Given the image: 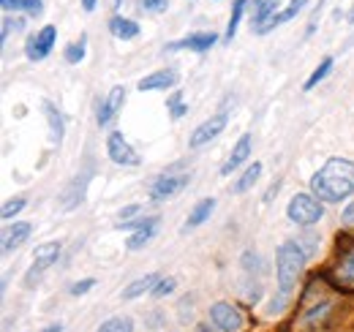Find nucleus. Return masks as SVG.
Instances as JSON below:
<instances>
[{"label":"nucleus","mask_w":354,"mask_h":332,"mask_svg":"<svg viewBox=\"0 0 354 332\" xmlns=\"http://www.w3.org/2000/svg\"><path fill=\"white\" fill-rule=\"evenodd\" d=\"M25 11H28L30 17H39V14L44 11V3H41V0H25Z\"/></svg>","instance_id":"f704fd0d"},{"label":"nucleus","mask_w":354,"mask_h":332,"mask_svg":"<svg viewBox=\"0 0 354 332\" xmlns=\"http://www.w3.org/2000/svg\"><path fill=\"white\" fill-rule=\"evenodd\" d=\"M60 330H63L60 324H49V327H46V330H41V332H60Z\"/></svg>","instance_id":"ea45409f"},{"label":"nucleus","mask_w":354,"mask_h":332,"mask_svg":"<svg viewBox=\"0 0 354 332\" xmlns=\"http://www.w3.org/2000/svg\"><path fill=\"white\" fill-rule=\"evenodd\" d=\"M133 212H139V205H131V208L120 210V218H123V221H126V218H131Z\"/></svg>","instance_id":"e433bc0d"},{"label":"nucleus","mask_w":354,"mask_h":332,"mask_svg":"<svg viewBox=\"0 0 354 332\" xmlns=\"http://www.w3.org/2000/svg\"><path fill=\"white\" fill-rule=\"evenodd\" d=\"M248 156H251V136H243V139L234 145V150H232V156L226 158V164L221 166V174H232Z\"/></svg>","instance_id":"4468645a"},{"label":"nucleus","mask_w":354,"mask_h":332,"mask_svg":"<svg viewBox=\"0 0 354 332\" xmlns=\"http://www.w3.org/2000/svg\"><path fill=\"white\" fill-rule=\"evenodd\" d=\"M216 42H218V36H216V33H194V36H188V39H183V42L169 44L167 49H169V52H175V49H191V52H205V49H210V46H213Z\"/></svg>","instance_id":"f8f14e48"},{"label":"nucleus","mask_w":354,"mask_h":332,"mask_svg":"<svg viewBox=\"0 0 354 332\" xmlns=\"http://www.w3.org/2000/svg\"><path fill=\"white\" fill-rule=\"evenodd\" d=\"M93 286H95V281H93V278H85V281H77V284L71 286V294H74V297H80V294H88V291L93 289Z\"/></svg>","instance_id":"2f4dec72"},{"label":"nucleus","mask_w":354,"mask_h":332,"mask_svg":"<svg viewBox=\"0 0 354 332\" xmlns=\"http://www.w3.org/2000/svg\"><path fill=\"white\" fill-rule=\"evenodd\" d=\"M313 194L322 202H341L354 194V164L346 158H333L310 180Z\"/></svg>","instance_id":"f257e3e1"},{"label":"nucleus","mask_w":354,"mask_h":332,"mask_svg":"<svg viewBox=\"0 0 354 332\" xmlns=\"http://www.w3.org/2000/svg\"><path fill=\"white\" fill-rule=\"evenodd\" d=\"M30 223H14V229H8L6 232V237H3V250L8 253V250H14V248H19L28 237H30Z\"/></svg>","instance_id":"a211bd4d"},{"label":"nucleus","mask_w":354,"mask_h":332,"mask_svg":"<svg viewBox=\"0 0 354 332\" xmlns=\"http://www.w3.org/2000/svg\"><path fill=\"white\" fill-rule=\"evenodd\" d=\"M295 243L306 250V256H310V253L316 250V237H313V234H306V237H300V240H295Z\"/></svg>","instance_id":"473e14b6"},{"label":"nucleus","mask_w":354,"mask_h":332,"mask_svg":"<svg viewBox=\"0 0 354 332\" xmlns=\"http://www.w3.org/2000/svg\"><path fill=\"white\" fill-rule=\"evenodd\" d=\"M185 185H188V174L164 172V174L153 183V188H150V199H153V202H164V199H169V196L180 194Z\"/></svg>","instance_id":"20e7f679"},{"label":"nucleus","mask_w":354,"mask_h":332,"mask_svg":"<svg viewBox=\"0 0 354 332\" xmlns=\"http://www.w3.org/2000/svg\"><path fill=\"white\" fill-rule=\"evenodd\" d=\"M306 3H308V0H292V3H289V6H286V8L281 11V14H272V17H270V22H267L265 28H262V33L272 30L275 25H283V22L295 19V17H297V14H300V11L306 8Z\"/></svg>","instance_id":"f3484780"},{"label":"nucleus","mask_w":354,"mask_h":332,"mask_svg":"<svg viewBox=\"0 0 354 332\" xmlns=\"http://www.w3.org/2000/svg\"><path fill=\"white\" fill-rule=\"evenodd\" d=\"M272 14H278V0H259V3H257V11H254V17H251V28H254L257 33H262V28L270 22Z\"/></svg>","instance_id":"2eb2a0df"},{"label":"nucleus","mask_w":354,"mask_h":332,"mask_svg":"<svg viewBox=\"0 0 354 332\" xmlns=\"http://www.w3.org/2000/svg\"><path fill=\"white\" fill-rule=\"evenodd\" d=\"M335 281H338L341 286L354 289V248L341 259V264H338V270H335Z\"/></svg>","instance_id":"aec40b11"},{"label":"nucleus","mask_w":354,"mask_h":332,"mask_svg":"<svg viewBox=\"0 0 354 332\" xmlns=\"http://www.w3.org/2000/svg\"><path fill=\"white\" fill-rule=\"evenodd\" d=\"M82 8H85V11H93V8H95V0H82Z\"/></svg>","instance_id":"58836bf2"},{"label":"nucleus","mask_w":354,"mask_h":332,"mask_svg":"<svg viewBox=\"0 0 354 332\" xmlns=\"http://www.w3.org/2000/svg\"><path fill=\"white\" fill-rule=\"evenodd\" d=\"M223 128H226V115H216V118H210L207 123H202L194 133H191V147L196 150V147L207 145L210 139H216V136L221 133Z\"/></svg>","instance_id":"9d476101"},{"label":"nucleus","mask_w":354,"mask_h":332,"mask_svg":"<svg viewBox=\"0 0 354 332\" xmlns=\"http://www.w3.org/2000/svg\"><path fill=\"white\" fill-rule=\"evenodd\" d=\"M210 319H213V324L223 332L243 330V313H240L234 305H229V302H216V305L210 308Z\"/></svg>","instance_id":"39448f33"},{"label":"nucleus","mask_w":354,"mask_h":332,"mask_svg":"<svg viewBox=\"0 0 354 332\" xmlns=\"http://www.w3.org/2000/svg\"><path fill=\"white\" fill-rule=\"evenodd\" d=\"M259 174H262V164L248 166V169L243 172V177H240V180L232 185V191H234V194H245V191H248V188H251V185L259 180Z\"/></svg>","instance_id":"4be33fe9"},{"label":"nucleus","mask_w":354,"mask_h":332,"mask_svg":"<svg viewBox=\"0 0 354 332\" xmlns=\"http://www.w3.org/2000/svg\"><path fill=\"white\" fill-rule=\"evenodd\" d=\"M90 172H93V166H85L74 180H71V185L63 191V199H60V205H63V210H71L77 208L82 199H85V188H88L90 183Z\"/></svg>","instance_id":"0eeeda50"},{"label":"nucleus","mask_w":354,"mask_h":332,"mask_svg":"<svg viewBox=\"0 0 354 332\" xmlns=\"http://www.w3.org/2000/svg\"><path fill=\"white\" fill-rule=\"evenodd\" d=\"M289 218L295 221V223H300V226H310V223H316V221H322V215H324V208H322V199H316V196H308V194H297L292 202H289Z\"/></svg>","instance_id":"7ed1b4c3"},{"label":"nucleus","mask_w":354,"mask_h":332,"mask_svg":"<svg viewBox=\"0 0 354 332\" xmlns=\"http://www.w3.org/2000/svg\"><path fill=\"white\" fill-rule=\"evenodd\" d=\"M169 109H172V118H183V115H185V104L180 101V95H172V98H169Z\"/></svg>","instance_id":"72a5a7b5"},{"label":"nucleus","mask_w":354,"mask_h":332,"mask_svg":"<svg viewBox=\"0 0 354 332\" xmlns=\"http://www.w3.org/2000/svg\"><path fill=\"white\" fill-rule=\"evenodd\" d=\"M306 264V250L300 248L297 243H283L278 248V289H281V299L289 297L300 273Z\"/></svg>","instance_id":"f03ea898"},{"label":"nucleus","mask_w":354,"mask_h":332,"mask_svg":"<svg viewBox=\"0 0 354 332\" xmlns=\"http://www.w3.org/2000/svg\"><path fill=\"white\" fill-rule=\"evenodd\" d=\"M330 71H333V57L322 60V66H319V68H316V71H313V74L308 77V82H306V90H313V87L322 82V80H324V77H327Z\"/></svg>","instance_id":"a878e982"},{"label":"nucleus","mask_w":354,"mask_h":332,"mask_svg":"<svg viewBox=\"0 0 354 332\" xmlns=\"http://www.w3.org/2000/svg\"><path fill=\"white\" fill-rule=\"evenodd\" d=\"M123 101H126V90L123 87H115L106 101H98V125L109 123L118 115V109L123 107Z\"/></svg>","instance_id":"9b49d317"},{"label":"nucleus","mask_w":354,"mask_h":332,"mask_svg":"<svg viewBox=\"0 0 354 332\" xmlns=\"http://www.w3.org/2000/svg\"><path fill=\"white\" fill-rule=\"evenodd\" d=\"M153 284H158V275H145V278L133 281L131 286L123 291V297H126V299H136V297H142L145 291H153V289H156Z\"/></svg>","instance_id":"5701e85b"},{"label":"nucleus","mask_w":354,"mask_h":332,"mask_svg":"<svg viewBox=\"0 0 354 332\" xmlns=\"http://www.w3.org/2000/svg\"><path fill=\"white\" fill-rule=\"evenodd\" d=\"M243 8H245V0H234V8H232V19H229V28H226V39L232 42L234 33H237V25H240V17H243Z\"/></svg>","instance_id":"bb28decb"},{"label":"nucleus","mask_w":354,"mask_h":332,"mask_svg":"<svg viewBox=\"0 0 354 332\" xmlns=\"http://www.w3.org/2000/svg\"><path fill=\"white\" fill-rule=\"evenodd\" d=\"M57 256H60V246L57 243H44V246L36 248V253H33V270L28 273V286H33V278H39L46 267H52L57 261Z\"/></svg>","instance_id":"6e6552de"},{"label":"nucleus","mask_w":354,"mask_h":332,"mask_svg":"<svg viewBox=\"0 0 354 332\" xmlns=\"http://www.w3.org/2000/svg\"><path fill=\"white\" fill-rule=\"evenodd\" d=\"M98 332H133V322L129 316H115V319H106Z\"/></svg>","instance_id":"393cba45"},{"label":"nucleus","mask_w":354,"mask_h":332,"mask_svg":"<svg viewBox=\"0 0 354 332\" xmlns=\"http://www.w3.org/2000/svg\"><path fill=\"white\" fill-rule=\"evenodd\" d=\"M55 39H57V30H55L52 25H46L41 33L30 36V42L25 46L28 57H30V60H44L46 55L52 52V46H55Z\"/></svg>","instance_id":"1a4fd4ad"},{"label":"nucleus","mask_w":354,"mask_h":332,"mask_svg":"<svg viewBox=\"0 0 354 332\" xmlns=\"http://www.w3.org/2000/svg\"><path fill=\"white\" fill-rule=\"evenodd\" d=\"M175 291V278H164V281H158V286L153 289L156 297H167V294H172Z\"/></svg>","instance_id":"c756f323"},{"label":"nucleus","mask_w":354,"mask_h":332,"mask_svg":"<svg viewBox=\"0 0 354 332\" xmlns=\"http://www.w3.org/2000/svg\"><path fill=\"white\" fill-rule=\"evenodd\" d=\"M349 19H352V22H354V8H352V14H349Z\"/></svg>","instance_id":"a19ab883"},{"label":"nucleus","mask_w":354,"mask_h":332,"mask_svg":"<svg viewBox=\"0 0 354 332\" xmlns=\"http://www.w3.org/2000/svg\"><path fill=\"white\" fill-rule=\"evenodd\" d=\"M177 82V71L175 68H167V71H156V74H150V77H145L142 82H139V90L145 93V90H167V87H172Z\"/></svg>","instance_id":"ddd939ff"},{"label":"nucleus","mask_w":354,"mask_h":332,"mask_svg":"<svg viewBox=\"0 0 354 332\" xmlns=\"http://www.w3.org/2000/svg\"><path fill=\"white\" fill-rule=\"evenodd\" d=\"M82 57H85V39L80 44H71V46L66 49V60H68V63H80Z\"/></svg>","instance_id":"cd10ccee"},{"label":"nucleus","mask_w":354,"mask_h":332,"mask_svg":"<svg viewBox=\"0 0 354 332\" xmlns=\"http://www.w3.org/2000/svg\"><path fill=\"white\" fill-rule=\"evenodd\" d=\"M213 210H216V199H205L202 205H196V208H194V212H191V218L185 221V226H183V229L188 232V229H194V226L205 223V221L210 218V212H213Z\"/></svg>","instance_id":"412c9836"},{"label":"nucleus","mask_w":354,"mask_h":332,"mask_svg":"<svg viewBox=\"0 0 354 332\" xmlns=\"http://www.w3.org/2000/svg\"><path fill=\"white\" fill-rule=\"evenodd\" d=\"M44 115H46V120H49V128H52V139L60 145V142H63V118H60V112H57L49 101H44Z\"/></svg>","instance_id":"b1692460"},{"label":"nucleus","mask_w":354,"mask_h":332,"mask_svg":"<svg viewBox=\"0 0 354 332\" xmlns=\"http://www.w3.org/2000/svg\"><path fill=\"white\" fill-rule=\"evenodd\" d=\"M0 6L6 8V11H17V8H25V0H0Z\"/></svg>","instance_id":"c9c22d12"},{"label":"nucleus","mask_w":354,"mask_h":332,"mask_svg":"<svg viewBox=\"0 0 354 332\" xmlns=\"http://www.w3.org/2000/svg\"><path fill=\"white\" fill-rule=\"evenodd\" d=\"M344 223H349V226L354 223V205H349L346 212H344Z\"/></svg>","instance_id":"4c0bfd02"},{"label":"nucleus","mask_w":354,"mask_h":332,"mask_svg":"<svg viewBox=\"0 0 354 332\" xmlns=\"http://www.w3.org/2000/svg\"><path fill=\"white\" fill-rule=\"evenodd\" d=\"M169 0H142V11H150V14H158L167 8Z\"/></svg>","instance_id":"7c9ffc66"},{"label":"nucleus","mask_w":354,"mask_h":332,"mask_svg":"<svg viewBox=\"0 0 354 332\" xmlns=\"http://www.w3.org/2000/svg\"><path fill=\"white\" fill-rule=\"evenodd\" d=\"M106 150H109V158L120 166H136L139 164V156L133 153V147L123 139V133H109V142H106Z\"/></svg>","instance_id":"423d86ee"},{"label":"nucleus","mask_w":354,"mask_h":332,"mask_svg":"<svg viewBox=\"0 0 354 332\" xmlns=\"http://www.w3.org/2000/svg\"><path fill=\"white\" fill-rule=\"evenodd\" d=\"M109 30L118 39H136L139 36V25L131 22V19H126V17H112L109 19Z\"/></svg>","instance_id":"6ab92c4d"},{"label":"nucleus","mask_w":354,"mask_h":332,"mask_svg":"<svg viewBox=\"0 0 354 332\" xmlns=\"http://www.w3.org/2000/svg\"><path fill=\"white\" fill-rule=\"evenodd\" d=\"M156 229H158V218H147L136 232L131 234V240L126 243V248L129 250H136V248H142L147 240H153V234H156Z\"/></svg>","instance_id":"dca6fc26"},{"label":"nucleus","mask_w":354,"mask_h":332,"mask_svg":"<svg viewBox=\"0 0 354 332\" xmlns=\"http://www.w3.org/2000/svg\"><path fill=\"white\" fill-rule=\"evenodd\" d=\"M22 208H25V199H14V202H8V205L3 208V221H11Z\"/></svg>","instance_id":"c85d7f7f"}]
</instances>
